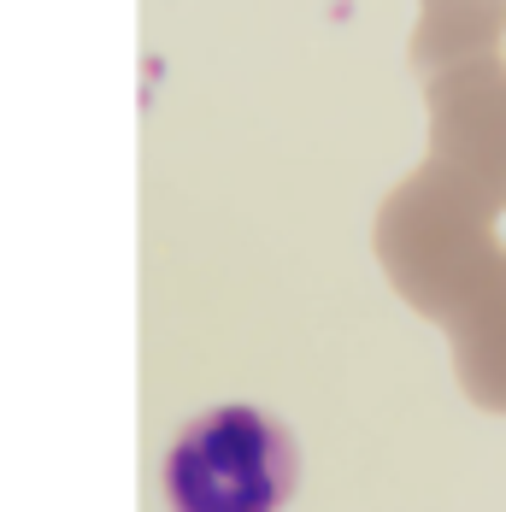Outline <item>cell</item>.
Wrapping results in <instances>:
<instances>
[{
    "label": "cell",
    "mask_w": 506,
    "mask_h": 512,
    "mask_svg": "<svg viewBox=\"0 0 506 512\" xmlns=\"http://www.w3.org/2000/svg\"><path fill=\"white\" fill-rule=\"evenodd\" d=\"M283 495H289L283 430L253 407L206 412L165 454L171 512H277Z\"/></svg>",
    "instance_id": "obj_1"
}]
</instances>
